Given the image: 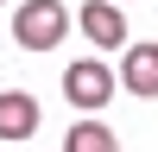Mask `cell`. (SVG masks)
I'll return each mask as SVG.
<instances>
[{
  "label": "cell",
  "instance_id": "6da1fadb",
  "mask_svg": "<svg viewBox=\"0 0 158 152\" xmlns=\"http://www.w3.org/2000/svg\"><path fill=\"white\" fill-rule=\"evenodd\" d=\"M63 32H70L63 0H25V6L13 13V38H19L25 51H51V44H63Z\"/></svg>",
  "mask_w": 158,
  "mask_h": 152
},
{
  "label": "cell",
  "instance_id": "7a4b0ae2",
  "mask_svg": "<svg viewBox=\"0 0 158 152\" xmlns=\"http://www.w3.org/2000/svg\"><path fill=\"white\" fill-rule=\"evenodd\" d=\"M63 95H70L82 114L108 108V101H114V70H108V63H95V57L70 63V70H63Z\"/></svg>",
  "mask_w": 158,
  "mask_h": 152
},
{
  "label": "cell",
  "instance_id": "3957f363",
  "mask_svg": "<svg viewBox=\"0 0 158 152\" xmlns=\"http://www.w3.org/2000/svg\"><path fill=\"white\" fill-rule=\"evenodd\" d=\"M76 32H82L95 51L127 44V13H120V0H89V6L76 13Z\"/></svg>",
  "mask_w": 158,
  "mask_h": 152
},
{
  "label": "cell",
  "instance_id": "277c9868",
  "mask_svg": "<svg viewBox=\"0 0 158 152\" xmlns=\"http://www.w3.org/2000/svg\"><path fill=\"white\" fill-rule=\"evenodd\" d=\"M120 89L158 95V44H127V57H120Z\"/></svg>",
  "mask_w": 158,
  "mask_h": 152
},
{
  "label": "cell",
  "instance_id": "5b68a950",
  "mask_svg": "<svg viewBox=\"0 0 158 152\" xmlns=\"http://www.w3.org/2000/svg\"><path fill=\"white\" fill-rule=\"evenodd\" d=\"M38 133V101L25 89H6L0 95V139H32Z\"/></svg>",
  "mask_w": 158,
  "mask_h": 152
},
{
  "label": "cell",
  "instance_id": "8992f818",
  "mask_svg": "<svg viewBox=\"0 0 158 152\" xmlns=\"http://www.w3.org/2000/svg\"><path fill=\"white\" fill-rule=\"evenodd\" d=\"M63 152H120V139H114V127H101V120H76L70 133H63Z\"/></svg>",
  "mask_w": 158,
  "mask_h": 152
},
{
  "label": "cell",
  "instance_id": "52a82bcc",
  "mask_svg": "<svg viewBox=\"0 0 158 152\" xmlns=\"http://www.w3.org/2000/svg\"><path fill=\"white\" fill-rule=\"evenodd\" d=\"M0 6H6V0H0Z\"/></svg>",
  "mask_w": 158,
  "mask_h": 152
}]
</instances>
